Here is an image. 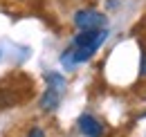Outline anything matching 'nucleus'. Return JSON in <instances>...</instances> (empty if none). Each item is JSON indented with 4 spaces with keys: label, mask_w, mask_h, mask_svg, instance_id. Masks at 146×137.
<instances>
[{
    "label": "nucleus",
    "mask_w": 146,
    "mask_h": 137,
    "mask_svg": "<svg viewBox=\"0 0 146 137\" xmlns=\"http://www.w3.org/2000/svg\"><path fill=\"white\" fill-rule=\"evenodd\" d=\"M108 38V29H81L79 34L74 36L72 47L61 56V61L68 65V68H74L76 63H83L88 61L94 52L104 45V41Z\"/></svg>",
    "instance_id": "f257e3e1"
},
{
    "label": "nucleus",
    "mask_w": 146,
    "mask_h": 137,
    "mask_svg": "<svg viewBox=\"0 0 146 137\" xmlns=\"http://www.w3.org/2000/svg\"><path fill=\"white\" fill-rule=\"evenodd\" d=\"M63 92H65V79L61 74H56V72H50L47 74V90L40 97V108L47 110V112H52L56 106L61 103Z\"/></svg>",
    "instance_id": "f03ea898"
},
{
    "label": "nucleus",
    "mask_w": 146,
    "mask_h": 137,
    "mask_svg": "<svg viewBox=\"0 0 146 137\" xmlns=\"http://www.w3.org/2000/svg\"><path fill=\"white\" fill-rule=\"evenodd\" d=\"M106 23H108V18L94 9H81L74 14V25L79 29H101V27H106Z\"/></svg>",
    "instance_id": "7ed1b4c3"
},
{
    "label": "nucleus",
    "mask_w": 146,
    "mask_h": 137,
    "mask_svg": "<svg viewBox=\"0 0 146 137\" xmlns=\"http://www.w3.org/2000/svg\"><path fill=\"white\" fill-rule=\"evenodd\" d=\"M79 128H81V133L86 137H101L104 135V126L92 115H81L79 117Z\"/></svg>",
    "instance_id": "20e7f679"
},
{
    "label": "nucleus",
    "mask_w": 146,
    "mask_h": 137,
    "mask_svg": "<svg viewBox=\"0 0 146 137\" xmlns=\"http://www.w3.org/2000/svg\"><path fill=\"white\" fill-rule=\"evenodd\" d=\"M27 137H47V135H45V130H43L40 126H34V128L27 133Z\"/></svg>",
    "instance_id": "39448f33"
},
{
    "label": "nucleus",
    "mask_w": 146,
    "mask_h": 137,
    "mask_svg": "<svg viewBox=\"0 0 146 137\" xmlns=\"http://www.w3.org/2000/svg\"><path fill=\"white\" fill-rule=\"evenodd\" d=\"M139 74H142V76H146V52L142 54V68H139Z\"/></svg>",
    "instance_id": "423d86ee"
}]
</instances>
